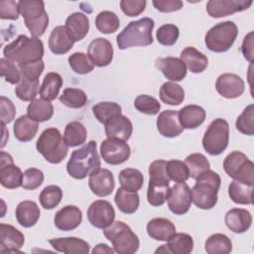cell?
Returning a JSON list of instances; mask_svg holds the SVG:
<instances>
[{"label":"cell","instance_id":"03108f58","mask_svg":"<svg viewBox=\"0 0 254 254\" xmlns=\"http://www.w3.org/2000/svg\"><path fill=\"white\" fill-rule=\"evenodd\" d=\"M2 124V127H3V131H4V134H3V139H2V145H1V148H3L6 144V139L5 138H9V134L8 133H5L6 132V127H5V124L1 123Z\"/></svg>","mask_w":254,"mask_h":254},{"label":"cell","instance_id":"cb8c5ba5","mask_svg":"<svg viewBox=\"0 0 254 254\" xmlns=\"http://www.w3.org/2000/svg\"><path fill=\"white\" fill-rule=\"evenodd\" d=\"M133 132V125L128 117L119 114L105 124V135L110 139L127 141Z\"/></svg>","mask_w":254,"mask_h":254},{"label":"cell","instance_id":"681fc988","mask_svg":"<svg viewBox=\"0 0 254 254\" xmlns=\"http://www.w3.org/2000/svg\"><path fill=\"white\" fill-rule=\"evenodd\" d=\"M166 174L170 181L175 183H185L189 178V170L185 162L180 160H170L166 164Z\"/></svg>","mask_w":254,"mask_h":254},{"label":"cell","instance_id":"ee69618b","mask_svg":"<svg viewBox=\"0 0 254 254\" xmlns=\"http://www.w3.org/2000/svg\"><path fill=\"white\" fill-rule=\"evenodd\" d=\"M185 164L189 170V176L196 179L200 174L210 169V163L207 158L200 153H192L185 159Z\"/></svg>","mask_w":254,"mask_h":254},{"label":"cell","instance_id":"d6a6232c","mask_svg":"<svg viewBox=\"0 0 254 254\" xmlns=\"http://www.w3.org/2000/svg\"><path fill=\"white\" fill-rule=\"evenodd\" d=\"M39 122L34 121L28 115H22L16 119L13 132L15 138L20 142H29L37 134L39 129Z\"/></svg>","mask_w":254,"mask_h":254},{"label":"cell","instance_id":"f5cc1de1","mask_svg":"<svg viewBox=\"0 0 254 254\" xmlns=\"http://www.w3.org/2000/svg\"><path fill=\"white\" fill-rule=\"evenodd\" d=\"M134 107L141 113L156 115L161 109V104L155 97L147 94H141L135 98Z\"/></svg>","mask_w":254,"mask_h":254},{"label":"cell","instance_id":"9a60e30c","mask_svg":"<svg viewBox=\"0 0 254 254\" xmlns=\"http://www.w3.org/2000/svg\"><path fill=\"white\" fill-rule=\"evenodd\" d=\"M0 183L6 189H17L22 187L23 173L14 164L10 154L1 151L0 153Z\"/></svg>","mask_w":254,"mask_h":254},{"label":"cell","instance_id":"3957f363","mask_svg":"<svg viewBox=\"0 0 254 254\" xmlns=\"http://www.w3.org/2000/svg\"><path fill=\"white\" fill-rule=\"evenodd\" d=\"M219 175L210 169L195 179L191 189L192 202L201 209H211L217 202V193L220 188Z\"/></svg>","mask_w":254,"mask_h":254},{"label":"cell","instance_id":"db71d44e","mask_svg":"<svg viewBox=\"0 0 254 254\" xmlns=\"http://www.w3.org/2000/svg\"><path fill=\"white\" fill-rule=\"evenodd\" d=\"M179 28L174 24H165L161 26L156 33L157 41L163 46H173L179 39Z\"/></svg>","mask_w":254,"mask_h":254},{"label":"cell","instance_id":"6da1fadb","mask_svg":"<svg viewBox=\"0 0 254 254\" xmlns=\"http://www.w3.org/2000/svg\"><path fill=\"white\" fill-rule=\"evenodd\" d=\"M3 55L18 65L38 62L44 56V44L39 38L19 35L16 40L5 46Z\"/></svg>","mask_w":254,"mask_h":254},{"label":"cell","instance_id":"ba28073f","mask_svg":"<svg viewBox=\"0 0 254 254\" xmlns=\"http://www.w3.org/2000/svg\"><path fill=\"white\" fill-rule=\"evenodd\" d=\"M18 6L32 37L39 38L43 36L49 25V16L45 10L44 2L40 0H21L18 2Z\"/></svg>","mask_w":254,"mask_h":254},{"label":"cell","instance_id":"e7e4bbea","mask_svg":"<svg viewBox=\"0 0 254 254\" xmlns=\"http://www.w3.org/2000/svg\"><path fill=\"white\" fill-rule=\"evenodd\" d=\"M93 254L95 253H100V254H104V253H108V254H112L114 253V249H112L111 247H109L107 244H103V243H99L97 244L91 251Z\"/></svg>","mask_w":254,"mask_h":254},{"label":"cell","instance_id":"91938a15","mask_svg":"<svg viewBox=\"0 0 254 254\" xmlns=\"http://www.w3.org/2000/svg\"><path fill=\"white\" fill-rule=\"evenodd\" d=\"M18 2L13 0L0 1V18L3 20H17L19 17Z\"/></svg>","mask_w":254,"mask_h":254},{"label":"cell","instance_id":"6f0895ef","mask_svg":"<svg viewBox=\"0 0 254 254\" xmlns=\"http://www.w3.org/2000/svg\"><path fill=\"white\" fill-rule=\"evenodd\" d=\"M21 75L28 77L30 79H39L40 75L42 74L44 68H45V63L41 60L34 63H29L25 64L18 65Z\"/></svg>","mask_w":254,"mask_h":254},{"label":"cell","instance_id":"f907efd6","mask_svg":"<svg viewBox=\"0 0 254 254\" xmlns=\"http://www.w3.org/2000/svg\"><path fill=\"white\" fill-rule=\"evenodd\" d=\"M236 129L248 136H252L254 134V105L249 104L243 112L237 117L235 122Z\"/></svg>","mask_w":254,"mask_h":254},{"label":"cell","instance_id":"f1b7e54d","mask_svg":"<svg viewBox=\"0 0 254 254\" xmlns=\"http://www.w3.org/2000/svg\"><path fill=\"white\" fill-rule=\"evenodd\" d=\"M148 235L158 241H168L171 236L176 233V226L174 223L164 217H156L151 219L147 226Z\"/></svg>","mask_w":254,"mask_h":254},{"label":"cell","instance_id":"4316f807","mask_svg":"<svg viewBox=\"0 0 254 254\" xmlns=\"http://www.w3.org/2000/svg\"><path fill=\"white\" fill-rule=\"evenodd\" d=\"M68 35L73 40L77 42L82 40L88 33L89 30V20L88 17L81 12L71 13L65 20L64 25Z\"/></svg>","mask_w":254,"mask_h":254},{"label":"cell","instance_id":"5bb4252c","mask_svg":"<svg viewBox=\"0 0 254 254\" xmlns=\"http://www.w3.org/2000/svg\"><path fill=\"white\" fill-rule=\"evenodd\" d=\"M115 218V210L107 200L97 199L87 208V219L96 228L104 229L111 225Z\"/></svg>","mask_w":254,"mask_h":254},{"label":"cell","instance_id":"b9f144b4","mask_svg":"<svg viewBox=\"0 0 254 254\" xmlns=\"http://www.w3.org/2000/svg\"><path fill=\"white\" fill-rule=\"evenodd\" d=\"M204 250L208 254H228L232 250V243L227 235L215 233L206 239Z\"/></svg>","mask_w":254,"mask_h":254},{"label":"cell","instance_id":"603a6c76","mask_svg":"<svg viewBox=\"0 0 254 254\" xmlns=\"http://www.w3.org/2000/svg\"><path fill=\"white\" fill-rule=\"evenodd\" d=\"M82 220L81 210L75 205H65L55 214V225L63 231L75 229Z\"/></svg>","mask_w":254,"mask_h":254},{"label":"cell","instance_id":"ac0fdd59","mask_svg":"<svg viewBox=\"0 0 254 254\" xmlns=\"http://www.w3.org/2000/svg\"><path fill=\"white\" fill-rule=\"evenodd\" d=\"M215 88L222 97L233 99L242 95L245 89V83L235 73H222L216 79Z\"/></svg>","mask_w":254,"mask_h":254},{"label":"cell","instance_id":"d590c367","mask_svg":"<svg viewBox=\"0 0 254 254\" xmlns=\"http://www.w3.org/2000/svg\"><path fill=\"white\" fill-rule=\"evenodd\" d=\"M63 85V78L57 72H48L42 82L40 87L41 98L48 101L55 100L60 93L61 87Z\"/></svg>","mask_w":254,"mask_h":254},{"label":"cell","instance_id":"277c9868","mask_svg":"<svg viewBox=\"0 0 254 254\" xmlns=\"http://www.w3.org/2000/svg\"><path fill=\"white\" fill-rule=\"evenodd\" d=\"M154 26V20L149 17L130 22L116 37L118 48L125 50L131 47L150 46L153 43Z\"/></svg>","mask_w":254,"mask_h":254},{"label":"cell","instance_id":"7dc6e473","mask_svg":"<svg viewBox=\"0 0 254 254\" xmlns=\"http://www.w3.org/2000/svg\"><path fill=\"white\" fill-rule=\"evenodd\" d=\"M39 90V79H30L21 75L19 83L15 87L16 96L23 101H32L35 99Z\"/></svg>","mask_w":254,"mask_h":254},{"label":"cell","instance_id":"d6986e66","mask_svg":"<svg viewBox=\"0 0 254 254\" xmlns=\"http://www.w3.org/2000/svg\"><path fill=\"white\" fill-rule=\"evenodd\" d=\"M88 186L95 195L107 196L111 194L115 188L113 174L107 169L99 168L89 175Z\"/></svg>","mask_w":254,"mask_h":254},{"label":"cell","instance_id":"bcb514c9","mask_svg":"<svg viewBox=\"0 0 254 254\" xmlns=\"http://www.w3.org/2000/svg\"><path fill=\"white\" fill-rule=\"evenodd\" d=\"M60 101L69 108H81L87 103V95L79 88L67 87L60 95Z\"/></svg>","mask_w":254,"mask_h":254},{"label":"cell","instance_id":"680465c9","mask_svg":"<svg viewBox=\"0 0 254 254\" xmlns=\"http://www.w3.org/2000/svg\"><path fill=\"white\" fill-rule=\"evenodd\" d=\"M146 4L145 0H122L120 1V8L125 15L135 17L145 10Z\"/></svg>","mask_w":254,"mask_h":254},{"label":"cell","instance_id":"be15d7a7","mask_svg":"<svg viewBox=\"0 0 254 254\" xmlns=\"http://www.w3.org/2000/svg\"><path fill=\"white\" fill-rule=\"evenodd\" d=\"M241 52L244 58L249 62L253 63L254 58V52H253V31L249 32L243 40L242 46H241Z\"/></svg>","mask_w":254,"mask_h":254},{"label":"cell","instance_id":"4fadbf2b","mask_svg":"<svg viewBox=\"0 0 254 254\" xmlns=\"http://www.w3.org/2000/svg\"><path fill=\"white\" fill-rule=\"evenodd\" d=\"M167 200L173 213L177 215L186 214L192 202L191 190L186 183H177L170 189Z\"/></svg>","mask_w":254,"mask_h":254},{"label":"cell","instance_id":"7a4b0ae2","mask_svg":"<svg viewBox=\"0 0 254 254\" xmlns=\"http://www.w3.org/2000/svg\"><path fill=\"white\" fill-rule=\"evenodd\" d=\"M100 168V158L96 142L91 140L81 148L74 150L66 164L68 175L76 180H83Z\"/></svg>","mask_w":254,"mask_h":254},{"label":"cell","instance_id":"5b68a950","mask_svg":"<svg viewBox=\"0 0 254 254\" xmlns=\"http://www.w3.org/2000/svg\"><path fill=\"white\" fill-rule=\"evenodd\" d=\"M166 164L164 160H156L149 167L147 200L152 206L163 205L170 192V179L166 174Z\"/></svg>","mask_w":254,"mask_h":254},{"label":"cell","instance_id":"44dd1931","mask_svg":"<svg viewBox=\"0 0 254 254\" xmlns=\"http://www.w3.org/2000/svg\"><path fill=\"white\" fill-rule=\"evenodd\" d=\"M155 65L171 81H181L187 75V66L180 58H158L155 61Z\"/></svg>","mask_w":254,"mask_h":254},{"label":"cell","instance_id":"ab89813d","mask_svg":"<svg viewBox=\"0 0 254 254\" xmlns=\"http://www.w3.org/2000/svg\"><path fill=\"white\" fill-rule=\"evenodd\" d=\"M160 99L165 104L180 105L185 99V91L180 84L167 81L160 87Z\"/></svg>","mask_w":254,"mask_h":254},{"label":"cell","instance_id":"9f6ffc18","mask_svg":"<svg viewBox=\"0 0 254 254\" xmlns=\"http://www.w3.org/2000/svg\"><path fill=\"white\" fill-rule=\"evenodd\" d=\"M44 182V173L36 168L27 169L23 173L22 188L25 190H36Z\"/></svg>","mask_w":254,"mask_h":254},{"label":"cell","instance_id":"8d00e7d4","mask_svg":"<svg viewBox=\"0 0 254 254\" xmlns=\"http://www.w3.org/2000/svg\"><path fill=\"white\" fill-rule=\"evenodd\" d=\"M165 245L167 253L189 254L193 249V240L190 234L179 232L171 236Z\"/></svg>","mask_w":254,"mask_h":254},{"label":"cell","instance_id":"d4e9b609","mask_svg":"<svg viewBox=\"0 0 254 254\" xmlns=\"http://www.w3.org/2000/svg\"><path fill=\"white\" fill-rule=\"evenodd\" d=\"M226 226L234 233L246 232L252 224L250 211L244 208H231L225 213Z\"/></svg>","mask_w":254,"mask_h":254},{"label":"cell","instance_id":"6125c7cd","mask_svg":"<svg viewBox=\"0 0 254 254\" xmlns=\"http://www.w3.org/2000/svg\"><path fill=\"white\" fill-rule=\"evenodd\" d=\"M153 5L160 12L170 13L182 9L184 3L181 0H154Z\"/></svg>","mask_w":254,"mask_h":254},{"label":"cell","instance_id":"9c48e42d","mask_svg":"<svg viewBox=\"0 0 254 254\" xmlns=\"http://www.w3.org/2000/svg\"><path fill=\"white\" fill-rule=\"evenodd\" d=\"M238 28L232 21H224L214 25L205 35L206 48L214 53L227 52L235 42Z\"/></svg>","mask_w":254,"mask_h":254},{"label":"cell","instance_id":"484cf974","mask_svg":"<svg viewBox=\"0 0 254 254\" xmlns=\"http://www.w3.org/2000/svg\"><path fill=\"white\" fill-rule=\"evenodd\" d=\"M52 247L58 252L65 254H87L89 253V244L83 239L77 237H60L49 240Z\"/></svg>","mask_w":254,"mask_h":254},{"label":"cell","instance_id":"52a82bcc","mask_svg":"<svg viewBox=\"0 0 254 254\" xmlns=\"http://www.w3.org/2000/svg\"><path fill=\"white\" fill-rule=\"evenodd\" d=\"M103 234L118 254H133L140 246L138 236L129 225L122 221H113L111 225L103 229Z\"/></svg>","mask_w":254,"mask_h":254},{"label":"cell","instance_id":"816d5d0a","mask_svg":"<svg viewBox=\"0 0 254 254\" xmlns=\"http://www.w3.org/2000/svg\"><path fill=\"white\" fill-rule=\"evenodd\" d=\"M68 64L71 69L78 74H86L93 70L94 64L84 53H73L68 57Z\"/></svg>","mask_w":254,"mask_h":254},{"label":"cell","instance_id":"7bdbcfd3","mask_svg":"<svg viewBox=\"0 0 254 254\" xmlns=\"http://www.w3.org/2000/svg\"><path fill=\"white\" fill-rule=\"evenodd\" d=\"M121 106L112 101L98 102L92 106V113L94 117L102 124H106L111 118L121 114Z\"/></svg>","mask_w":254,"mask_h":254},{"label":"cell","instance_id":"60d3db41","mask_svg":"<svg viewBox=\"0 0 254 254\" xmlns=\"http://www.w3.org/2000/svg\"><path fill=\"white\" fill-rule=\"evenodd\" d=\"M87 132L84 125L78 121H71L66 124L64 133V140L68 147L82 145L86 140Z\"/></svg>","mask_w":254,"mask_h":254},{"label":"cell","instance_id":"e575fe53","mask_svg":"<svg viewBox=\"0 0 254 254\" xmlns=\"http://www.w3.org/2000/svg\"><path fill=\"white\" fill-rule=\"evenodd\" d=\"M114 201L118 209L125 214L134 213L138 209L140 203L139 195L136 191L126 190L122 188H119L116 190Z\"/></svg>","mask_w":254,"mask_h":254},{"label":"cell","instance_id":"7402d4cb","mask_svg":"<svg viewBox=\"0 0 254 254\" xmlns=\"http://www.w3.org/2000/svg\"><path fill=\"white\" fill-rule=\"evenodd\" d=\"M156 124L159 133L167 138L177 137L184 130L179 120V111L177 110H165L161 112Z\"/></svg>","mask_w":254,"mask_h":254},{"label":"cell","instance_id":"e0dca14e","mask_svg":"<svg viewBox=\"0 0 254 254\" xmlns=\"http://www.w3.org/2000/svg\"><path fill=\"white\" fill-rule=\"evenodd\" d=\"M113 47L111 43L104 38L92 40L87 48V56L96 66L103 67L111 64L113 59Z\"/></svg>","mask_w":254,"mask_h":254},{"label":"cell","instance_id":"ffe728a7","mask_svg":"<svg viewBox=\"0 0 254 254\" xmlns=\"http://www.w3.org/2000/svg\"><path fill=\"white\" fill-rule=\"evenodd\" d=\"M25 243L24 234L11 224H0V252L18 253Z\"/></svg>","mask_w":254,"mask_h":254},{"label":"cell","instance_id":"74e56055","mask_svg":"<svg viewBox=\"0 0 254 254\" xmlns=\"http://www.w3.org/2000/svg\"><path fill=\"white\" fill-rule=\"evenodd\" d=\"M228 195L230 199L238 204L253 203V186L233 181L228 187Z\"/></svg>","mask_w":254,"mask_h":254},{"label":"cell","instance_id":"c3c4849f","mask_svg":"<svg viewBox=\"0 0 254 254\" xmlns=\"http://www.w3.org/2000/svg\"><path fill=\"white\" fill-rule=\"evenodd\" d=\"M63 191L62 189L56 185L46 187L40 193L39 200L41 205L45 209L55 208L62 200Z\"/></svg>","mask_w":254,"mask_h":254},{"label":"cell","instance_id":"11a10c76","mask_svg":"<svg viewBox=\"0 0 254 254\" xmlns=\"http://www.w3.org/2000/svg\"><path fill=\"white\" fill-rule=\"evenodd\" d=\"M0 74L4 77L5 81L11 84H18L21 79L19 67L16 66L15 63L6 58H2L0 60Z\"/></svg>","mask_w":254,"mask_h":254},{"label":"cell","instance_id":"4dcf8cb0","mask_svg":"<svg viewBox=\"0 0 254 254\" xmlns=\"http://www.w3.org/2000/svg\"><path fill=\"white\" fill-rule=\"evenodd\" d=\"M205 117V110L198 105L190 104L179 110V120L184 129L197 128L204 122Z\"/></svg>","mask_w":254,"mask_h":254},{"label":"cell","instance_id":"f35d334b","mask_svg":"<svg viewBox=\"0 0 254 254\" xmlns=\"http://www.w3.org/2000/svg\"><path fill=\"white\" fill-rule=\"evenodd\" d=\"M119 183L122 189L130 191H138L144 184L143 174L133 168L123 169L118 175Z\"/></svg>","mask_w":254,"mask_h":254},{"label":"cell","instance_id":"94428289","mask_svg":"<svg viewBox=\"0 0 254 254\" xmlns=\"http://www.w3.org/2000/svg\"><path fill=\"white\" fill-rule=\"evenodd\" d=\"M16 114V108L14 103L7 97H0V119L1 123L7 124L14 120Z\"/></svg>","mask_w":254,"mask_h":254},{"label":"cell","instance_id":"83f0119b","mask_svg":"<svg viewBox=\"0 0 254 254\" xmlns=\"http://www.w3.org/2000/svg\"><path fill=\"white\" fill-rule=\"evenodd\" d=\"M74 42L68 35L64 26H57L51 32L49 38V48L55 55L66 54L73 46Z\"/></svg>","mask_w":254,"mask_h":254},{"label":"cell","instance_id":"f546056e","mask_svg":"<svg viewBox=\"0 0 254 254\" xmlns=\"http://www.w3.org/2000/svg\"><path fill=\"white\" fill-rule=\"evenodd\" d=\"M40 214H41L40 208L38 204L33 200L21 201L17 205L16 211H15V215L18 223L25 228L34 226L38 222L40 218Z\"/></svg>","mask_w":254,"mask_h":254},{"label":"cell","instance_id":"30bf717a","mask_svg":"<svg viewBox=\"0 0 254 254\" xmlns=\"http://www.w3.org/2000/svg\"><path fill=\"white\" fill-rule=\"evenodd\" d=\"M223 169L234 181L254 185V164L244 153L233 151L228 154L223 161Z\"/></svg>","mask_w":254,"mask_h":254},{"label":"cell","instance_id":"1f68e13d","mask_svg":"<svg viewBox=\"0 0 254 254\" xmlns=\"http://www.w3.org/2000/svg\"><path fill=\"white\" fill-rule=\"evenodd\" d=\"M180 59L192 73H200L204 71L208 64L207 57L193 47L185 48L181 53Z\"/></svg>","mask_w":254,"mask_h":254},{"label":"cell","instance_id":"7c38bea8","mask_svg":"<svg viewBox=\"0 0 254 254\" xmlns=\"http://www.w3.org/2000/svg\"><path fill=\"white\" fill-rule=\"evenodd\" d=\"M100 155L105 163L115 166L129 159L131 149L125 141L107 138L100 145Z\"/></svg>","mask_w":254,"mask_h":254},{"label":"cell","instance_id":"f6af8a7d","mask_svg":"<svg viewBox=\"0 0 254 254\" xmlns=\"http://www.w3.org/2000/svg\"><path fill=\"white\" fill-rule=\"evenodd\" d=\"M95 26L102 34H112L120 26L118 16L111 11H102L95 18Z\"/></svg>","mask_w":254,"mask_h":254},{"label":"cell","instance_id":"2e32d148","mask_svg":"<svg viewBox=\"0 0 254 254\" xmlns=\"http://www.w3.org/2000/svg\"><path fill=\"white\" fill-rule=\"evenodd\" d=\"M251 5L252 0H209L206 11L212 18H221L246 10Z\"/></svg>","mask_w":254,"mask_h":254},{"label":"cell","instance_id":"836d02e7","mask_svg":"<svg viewBox=\"0 0 254 254\" xmlns=\"http://www.w3.org/2000/svg\"><path fill=\"white\" fill-rule=\"evenodd\" d=\"M54 114V106L51 101L43 98L33 99L27 107V115L36 122L50 120Z\"/></svg>","mask_w":254,"mask_h":254},{"label":"cell","instance_id":"8fae6325","mask_svg":"<svg viewBox=\"0 0 254 254\" xmlns=\"http://www.w3.org/2000/svg\"><path fill=\"white\" fill-rule=\"evenodd\" d=\"M229 125L222 118L214 119L202 138V147L211 156L220 155L228 146Z\"/></svg>","mask_w":254,"mask_h":254},{"label":"cell","instance_id":"8992f818","mask_svg":"<svg viewBox=\"0 0 254 254\" xmlns=\"http://www.w3.org/2000/svg\"><path fill=\"white\" fill-rule=\"evenodd\" d=\"M38 152L51 164H60L67 155L68 146L59 129H45L36 143Z\"/></svg>","mask_w":254,"mask_h":254}]
</instances>
